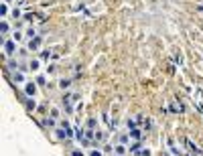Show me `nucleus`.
Masks as SVG:
<instances>
[{
	"mask_svg": "<svg viewBox=\"0 0 203 156\" xmlns=\"http://www.w3.org/2000/svg\"><path fill=\"white\" fill-rule=\"evenodd\" d=\"M114 152H116V154H120V156H124V154H126V146H124V144H118V146L114 148Z\"/></svg>",
	"mask_w": 203,
	"mask_h": 156,
	"instance_id": "nucleus-14",
	"label": "nucleus"
},
{
	"mask_svg": "<svg viewBox=\"0 0 203 156\" xmlns=\"http://www.w3.org/2000/svg\"><path fill=\"white\" fill-rule=\"evenodd\" d=\"M39 65H41V61H37V59H33V61L29 63V69H31V71H37V69H39Z\"/></svg>",
	"mask_w": 203,
	"mask_h": 156,
	"instance_id": "nucleus-15",
	"label": "nucleus"
},
{
	"mask_svg": "<svg viewBox=\"0 0 203 156\" xmlns=\"http://www.w3.org/2000/svg\"><path fill=\"white\" fill-rule=\"evenodd\" d=\"M16 69H18V61H12V59H10V61L6 63V71H16Z\"/></svg>",
	"mask_w": 203,
	"mask_h": 156,
	"instance_id": "nucleus-11",
	"label": "nucleus"
},
{
	"mask_svg": "<svg viewBox=\"0 0 203 156\" xmlns=\"http://www.w3.org/2000/svg\"><path fill=\"white\" fill-rule=\"evenodd\" d=\"M25 108H27V112L33 114V112L37 110V101H35L33 97H27V99H25Z\"/></svg>",
	"mask_w": 203,
	"mask_h": 156,
	"instance_id": "nucleus-6",
	"label": "nucleus"
},
{
	"mask_svg": "<svg viewBox=\"0 0 203 156\" xmlns=\"http://www.w3.org/2000/svg\"><path fill=\"white\" fill-rule=\"evenodd\" d=\"M47 71L49 73H55V65H47Z\"/></svg>",
	"mask_w": 203,
	"mask_h": 156,
	"instance_id": "nucleus-32",
	"label": "nucleus"
},
{
	"mask_svg": "<svg viewBox=\"0 0 203 156\" xmlns=\"http://www.w3.org/2000/svg\"><path fill=\"white\" fill-rule=\"evenodd\" d=\"M0 33H2V35H6V33H8V22H6V20H2V22H0Z\"/></svg>",
	"mask_w": 203,
	"mask_h": 156,
	"instance_id": "nucleus-17",
	"label": "nucleus"
},
{
	"mask_svg": "<svg viewBox=\"0 0 203 156\" xmlns=\"http://www.w3.org/2000/svg\"><path fill=\"white\" fill-rule=\"evenodd\" d=\"M12 81H16V83H22V81H25V73H22V71H14Z\"/></svg>",
	"mask_w": 203,
	"mask_h": 156,
	"instance_id": "nucleus-10",
	"label": "nucleus"
},
{
	"mask_svg": "<svg viewBox=\"0 0 203 156\" xmlns=\"http://www.w3.org/2000/svg\"><path fill=\"white\" fill-rule=\"evenodd\" d=\"M183 142H185V144L189 146V150H191V154H197V156H199V154H203V152H201V148H197V146L193 144V140H189V138H185Z\"/></svg>",
	"mask_w": 203,
	"mask_h": 156,
	"instance_id": "nucleus-5",
	"label": "nucleus"
},
{
	"mask_svg": "<svg viewBox=\"0 0 203 156\" xmlns=\"http://www.w3.org/2000/svg\"><path fill=\"white\" fill-rule=\"evenodd\" d=\"M126 128H128V130H134V128H136V122H134V120H126Z\"/></svg>",
	"mask_w": 203,
	"mask_h": 156,
	"instance_id": "nucleus-19",
	"label": "nucleus"
},
{
	"mask_svg": "<svg viewBox=\"0 0 203 156\" xmlns=\"http://www.w3.org/2000/svg\"><path fill=\"white\" fill-rule=\"evenodd\" d=\"M71 156H85V154H83V150H81V148H75V150L71 152Z\"/></svg>",
	"mask_w": 203,
	"mask_h": 156,
	"instance_id": "nucleus-25",
	"label": "nucleus"
},
{
	"mask_svg": "<svg viewBox=\"0 0 203 156\" xmlns=\"http://www.w3.org/2000/svg\"><path fill=\"white\" fill-rule=\"evenodd\" d=\"M0 14H2V16H6V14H8V6H6V2L0 6Z\"/></svg>",
	"mask_w": 203,
	"mask_h": 156,
	"instance_id": "nucleus-21",
	"label": "nucleus"
},
{
	"mask_svg": "<svg viewBox=\"0 0 203 156\" xmlns=\"http://www.w3.org/2000/svg\"><path fill=\"white\" fill-rule=\"evenodd\" d=\"M116 156H120V154H116Z\"/></svg>",
	"mask_w": 203,
	"mask_h": 156,
	"instance_id": "nucleus-35",
	"label": "nucleus"
},
{
	"mask_svg": "<svg viewBox=\"0 0 203 156\" xmlns=\"http://www.w3.org/2000/svg\"><path fill=\"white\" fill-rule=\"evenodd\" d=\"M14 51H16V41L14 39L6 41V43H4V53H6V55H14Z\"/></svg>",
	"mask_w": 203,
	"mask_h": 156,
	"instance_id": "nucleus-1",
	"label": "nucleus"
},
{
	"mask_svg": "<svg viewBox=\"0 0 203 156\" xmlns=\"http://www.w3.org/2000/svg\"><path fill=\"white\" fill-rule=\"evenodd\" d=\"M49 57H51V51H43V53H41V59H43V61H47Z\"/></svg>",
	"mask_w": 203,
	"mask_h": 156,
	"instance_id": "nucleus-24",
	"label": "nucleus"
},
{
	"mask_svg": "<svg viewBox=\"0 0 203 156\" xmlns=\"http://www.w3.org/2000/svg\"><path fill=\"white\" fill-rule=\"evenodd\" d=\"M96 126H98V120H96V118H89V120H87V128H93V130H96Z\"/></svg>",
	"mask_w": 203,
	"mask_h": 156,
	"instance_id": "nucleus-18",
	"label": "nucleus"
},
{
	"mask_svg": "<svg viewBox=\"0 0 203 156\" xmlns=\"http://www.w3.org/2000/svg\"><path fill=\"white\" fill-rule=\"evenodd\" d=\"M51 116H53L55 120H57V118L61 116V114H59V110H57V108H53V110H51Z\"/></svg>",
	"mask_w": 203,
	"mask_h": 156,
	"instance_id": "nucleus-28",
	"label": "nucleus"
},
{
	"mask_svg": "<svg viewBox=\"0 0 203 156\" xmlns=\"http://www.w3.org/2000/svg\"><path fill=\"white\" fill-rule=\"evenodd\" d=\"M128 138H130V134H122V136H120V144H126V142H128Z\"/></svg>",
	"mask_w": 203,
	"mask_h": 156,
	"instance_id": "nucleus-26",
	"label": "nucleus"
},
{
	"mask_svg": "<svg viewBox=\"0 0 203 156\" xmlns=\"http://www.w3.org/2000/svg\"><path fill=\"white\" fill-rule=\"evenodd\" d=\"M150 128H152V122H150V120H146V122H144V130H146V132H148V130H150Z\"/></svg>",
	"mask_w": 203,
	"mask_h": 156,
	"instance_id": "nucleus-29",
	"label": "nucleus"
},
{
	"mask_svg": "<svg viewBox=\"0 0 203 156\" xmlns=\"http://www.w3.org/2000/svg\"><path fill=\"white\" fill-rule=\"evenodd\" d=\"M85 138V130H81V128H75V140L77 142H81Z\"/></svg>",
	"mask_w": 203,
	"mask_h": 156,
	"instance_id": "nucleus-12",
	"label": "nucleus"
},
{
	"mask_svg": "<svg viewBox=\"0 0 203 156\" xmlns=\"http://www.w3.org/2000/svg\"><path fill=\"white\" fill-rule=\"evenodd\" d=\"M55 138H57V140H69V136H67V130H65L63 126L55 128Z\"/></svg>",
	"mask_w": 203,
	"mask_h": 156,
	"instance_id": "nucleus-4",
	"label": "nucleus"
},
{
	"mask_svg": "<svg viewBox=\"0 0 203 156\" xmlns=\"http://www.w3.org/2000/svg\"><path fill=\"white\" fill-rule=\"evenodd\" d=\"M134 156H150V150H148V148H142L140 152H136Z\"/></svg>",
	"mask_w": 203,
	"mask_h": 156,
	"instance_id": "nucleus-20",
	"label": "nucleus"
},
{
	"mask_svg": "<svg viewBox=\"0 0 203 156\" xmlns=\"http://www.w3.org/2000/svg\"><path fill=\"white\" fill-rule=\"evenodd\" d=\"M128 134H130V138H132V140H140V138H142V130H138V128L128 130Z\"/></svg>",
	"mask_w": 203,
	"mask_h": 156,
	"instance_id": "nucleus-8",
	"label": "nucleus"
},
{
	"mask_svg": "<svg viewBox=\"0 0 203 156\" xmlns=\"http://www.w3.org/2000/svg\"><path fill=\"white\" fill-rule=\"evenodd\" d=\"M4 2H10V0H4Z\"/></svg>",
	"mask_w": 203,
	"mask_h": 156,
	"instance_id": "nucleus-34",
	"label": "nucleus"
},
{
	"mask_svg": "<svg viewBox=\"0 0 203 156\" xmlns=\"http://www.w3.org/2000/svg\"><path fill=\"white\" fill-rule=\"evenodd\" d=\"M43 126H45V128H57V120L53 116H49V118L43 120Z\"/></svg>",
	"mask_w": 203,
	"mask_h": 156,
	"instance_id": "nucleus-7",
	"label": "nucleus"
},
{
	"mask_svg": "<svg viewBox=\"0 0 203 156\" xmlns=\"http://www.w3.org/2000/svg\"><path fill=\"white\" fill-rule=\"evenodd\" d=\"M18 16H20V10L14 8V10H12V18H18Z\"/></svg>",
	"mask_w": 203,
	"mask_h": 156,
	"instance_id": "nucleus-31",
	"label": "nucleus"
},
{
	"mask_svg": "<svg viewBox=\"0 0 203 156\" xmlns=\"http://www.w3.org/2000/svg\"><path fill=\"white\" fill-rule=\"evenodd\" d=\"M25 93H27L29 97H35V93H37V83H33V81H29V83L25 85Z\"/></svg>",
	"mask_w": 203,
	"mask_h": 156,
	"instance_id": "nucleus-3",
	"label": "nucleus"
},
{
	"mask_svg": "<svg viewBox=\"0 0 203 156\" xmlns=\"http://www.w3.org/2000/svg\"><path fill=\"white\" fill-rule=\"evenodd\" d=\"M169 112H171V114H179V106L171 104V106H169Z\"/></svg>",
	"mask_w": 203,
	"mask_h": 156,
	"instance_id": "nucleus-23",
	"label": "nucleus"
},
{
	"mask_svg": "<svg viewBox=\"0 0 203 156\" xmlns=\"http://www.w3.org/2000/svg\"><path fill=\"white\" fill-rule=\"evenodd\" d=\"M69 85H71V79H61V81H59V87H61V89H69Z\"/></svg>",
	"mask_w": 203,
	"mask_h": 156,
	"instance_id": "nucleus-13",
	"label": "nucleus"
},
{
	"mask_svg": "<svg viewBox=\"0 0 203 156\" xmlns=\"http://www.w3.org/2000/svg\"><path fill=\"white\" fill-rule=\"evenodd\" d=\"M22 39V35H20V33H14V41H16V43H18V41Z\"/></svg>",
	"mask_w": 203,
	"mask_h": 156,
	"instance_id": "nucleus-33",
	"label": "nucleus"
},
{
	"mask_svg": "<svg viewBox=\"0 0 203 156\" xmlns=\"http://www.w3.org/2000/svg\"><path fill=\"white\" fill-rule=\"evenodd\" d=\"M25 20H27V22H33V20H35V14H33V12H27V14H25Z\"/></svg>",
	"mask_w": 203,
	"mask_h": 156,
	"instance_id": "nucleus-22",
	"label": "nucleus"
},
{
	"mask_svg": "<svg viewBox=\"0 0 203 156\" xmlns=\"http://www.w3.org/2000/svg\"><path fill=\"white\" fill-rule=\"evenodd\" d=\"M142 144H140V140H134V144H130V154H136V152H140L142 148H140Z\"/></svg>",
	"mask_w": 203,
	"mask_h": 156,
	"instance_id": "nucleus-9",
	"label": "nucleus"
},
{
	"mask_svg": "<svg viewBox=\"0 0 203 156\" xmlns=\"http://www.w3.org/2000/svg\"><path fill=\"white\" fill-rule=\"evenodd\" d=\"M35 81H37V85H45V83H47V81H45V77H43V75H39V77L35 79Z\"/></svg>",
	"mask_w": 203,
	"mask_h": 156,
	"instance_id": "nucleus-27",
	"label": "nucleus"
},
{
	"mask_svg": "<svg viewBox=\"0 0 203 156\" xmlns=\"http://www.w3.org/2000/svg\"><path fill=\"white\" fill-rule=\"evenodd\" d=\"M89 156H102V152H100V150H98V148H93V150H91V152H89Z\"/></svg>",
	"mask_w": 203,
	"mask_h": 156,
	"instance_id": "nucleus-30",
	"label": "nucleus"
},
{
	"mask_svg": "<svg viewBox=\"0 0 203 156\" xmlns=\"http://www.w3.org/2000/svg\"><path fill=\"white\" fill-rule=\"evenodd\" d=\"M27 37H29V39H35V37H37V31H35V27H29V29H27Z\"/></svg>",
	"mask_w": 203,
	"mask_h": 156,
	"instance_id": "nucleus-16",
	"label": "nucleus"
},
{
	"mask_svg": "<svg viewBox=\"0 0 203 156\" xmlns=\"http://www.w3.org/2000/svg\"><path fill=\"white\" fill-rule=\"evenodd\" d=\"M41 43H43V39H41L39 35H37L35 39H31V41H29V47H27V49H29V51H39Z\"/></svg>",
	"mask_w": 203,
	"mask_h": 156,
	"instance_id": "nucleus-2",
	"label": "nucleus"
}]
</instances>
